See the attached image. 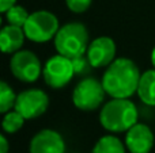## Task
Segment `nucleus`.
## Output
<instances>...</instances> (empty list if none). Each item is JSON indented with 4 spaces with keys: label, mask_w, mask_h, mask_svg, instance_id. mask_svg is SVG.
Wrapping results in <instances>:
<instances>
[{
    "label": "nucleus",
    "mask_w": 155,
    "mask_h": 153,
    "mask_svg": "<svg viewBox=\"0 0 155 153\" xmlns=\"http://www.w3.org/2000/svg\"><path fill=\"white\" fill-rule=\"evenodd\" d=\"M44 80L52 88H63L72 80L75 75V68H74L72 60L64 57L61 54L53 56L46 61L44 67Z\"/></svg>",
    "instance_id": "423d86ee"
},
{
    "label": "nucleus",
    "mask_w": 155,
    "mask_h": 153,
    "mask_svg": "<svg viewBox=\"0 0 155 153\" xmlns=\"http://www.w3.org/2000/svg\"><path fill=\"white\" fill-rule=\"evenodd\" d=\"M29 16H30V14L27 12L23 7H21V5H12V7L5 12V19H7L8 24L22 27V29H23V26L26 24Z\"/></svg>",
    "instance_id": "f3484780"
},
{
    "label": "nucleus",
    "mask_w": 155,
    "mask_h": 153,
    "mask_svg": "<svg viewBox=\"0 0 155 153\" xmlns=\"http://www.w3.org/2000/svg\"><path fill=\"white\" fill-rule=\"evenodd\" d=\"M25 30L22 27L8 24L2 29L0 33V48L3 53H16L25 42Z\"/></svg>",
    "instance_id": "f8f14e48"
},
{
    "label": "nucleus",
    "mask_w": 155,
    "mask_h": 153,
    "mask_svg": "<svg viewBox=\"0 0 155 153\" xmlns=\"http://www.w3.org/2000/svg\"><path fill=\"white\" fill-rule=\"evenodd\" d=\"M137 108L134 102L125 98H113L99 113V122L106 130L113 133L128 132L137 123Z\"/></svg>",
    "instance_id": "f03ea898"
},
{
    "label": "nucleus",
    "mask_w": 155,
    "mask_h": 153,
    "mask_svg": "<svg viewBox=\"0 0 155 153\" xmlns=\"http://www.w3.org/2000/svg\"><path fill=\"white\" fill-rule=\"evenodd\" d=\"M125 145L131 153H150L154 146V134L147 125L136 123L127 132Z\"/></svg>",
    "instance_id": "9b49d317"
},
{
    "label": "nucleus",
    "mask_w": 155,
    "mask_h": 153,
    "mask_svg": "<svg viewBox=\"0 0 155 153\" xmlns=\"http://www.w3.org/2000/svg\"><path fill=\"white\" fill-rule=\"evenodd\" d=\"M139 68L129 58H117L107 67L102 77V86L112 98H131L137 92L140 80Z\"/></svg>",
    "instance_id": "f257e3e1"
},
{
    "label": "nucleus",
    "mask_w": 155,
    "mask_h": 153,
    "mask_svg": "<svg viewBox=\"0 0 155 153\" xmlns=\"http://www.w3.org/2000/svg\"><path fill=\"white\" fill-rule=\"evenodd\" d=\"M49 106V98L41 89H26L16 96L15 107L25 119H33L42 115Z\"/></svg>",
    "instance_id": "6e6552de"
},
{
    "label": "nucleus",
    "mask_w": 155,
    "mask_h": 153,
    "mask_svg": "<svg viewBox=\"0 0 155 153\" xmlns=\"http://www.w3.org/2000/svg\"><path fill=\"white\" fill-rule=\"evenodd\" d=\"M137 95L147 106H155V69L146 70L140 76Z\"/></svg>",
    "instance_id": "ddd939ff"
},
{
    "label": "nucleus",
    "mask_w": 155,
    "mask_h": 153,
    "mask_svg": "<svg viewBox=\"0 0 155 153\" xmlns=\"http://www.w3.org/2000/svg\"><path fill=\"white\" fill-rule=\"evenodd\" d=\"M91 153H125V148L117 137L105 136L94 145Z\"/></svg>",
    "instance_id": "4468645a"
},
{
    "label": "nucleus",
    "mask_w": 155,
    "mask_h": 153,
    "mask_svg": "<svg viewBox=\"0 0 155 153\" xmlns=\"http://www.w3.org/2000/svg\"><path fill=\"white\" fill-rule=\"evenodd\" d=\"M15 2L16 0H0V11L5 14L12 5H15Z\"/></svg>",
    "instance_id": "aec40b11"
},
{
    "label": "nucleus",
    "mask_w": 155,
    "mask_h": 153,
    "mask_svg": "<svg viewBox=\"0 0 155 153\" xmlns=\"http://www.w3.org/2000/svg\"><path fill=\"white\" fill-rule=\"evenodd\" d=\"M0 153H8V141L5 136H0Z\"/></svg>",
    "instance_id": "412c9836"
},
{
    "label": "nucleus",
    "mask_w": 155,
    "mask_h": 153,
    "mask_svg": "<svg viewBox=\"0 0 155 153\" xmlns=\"http://www.w3.org/2000/svg\"><path fill=\"white\" fill-rule=\"evenodd\" d=\"M91 2L93 0H65V4L72 12L82 14L88 10V7L91 5Z\"/></svg>",
    "instance_id": "a211bd4d"
},
{
    "label": "nucleus",
    "mask_w": 155,
    "mask_h": 153,
    "mask_svg": "<svg viewBox=\"0 0 155 153\" xmlns=\"http://www.w3.org/2000/svg\"><path fill=\"white\" fill-rule=\"evenodd\" d=\"M23 30L26 38L33 42H48L56 37L59 31V20L49 11H35L30 14Z\"/></svg>",
    "instance_id": "20e7f679"
},
{
    "label": "nucleus",
    "mask_w": 155,
    "mask_h": 153,
    "mask_svg": "<svg viewBox=\"0 0 155 153\" xmlns=\"http://www.w3.org/2000/svg\"><path fill=\"white\" fill-rule=\"evenodd\" d=\"M72 64H74V68H75V72L76 73H80V72H84L87 69V64L90 65V62L86 61L84 58L82 57H76V58H72Z\"/></svg>",
    "instance_id": "6ab92c4d"
},
{
    "label": "nucleus",
    "mask_w": 155,
    "mask_h": 153,
    "mask_svg": "<svg viewBox=\"0 0 155 153\" xmlns=\"http://www.w3.org/2000/svg\"><path fill=\"white\" fill-rule=\"evenodd\" d=\"M151 62H153V65L155 68V48L153 49V52H151Z\"/></svg>",
    "instance_id": "4be33fe9"
},
{
    "label": "nucleus",
    "mask_w": 155,
    "mask_h": 153,
    "mask_svg": "<svg viewBox=\"0 0 155 153\" xmlns=\"http://www.w3.org/2000/svg\"><path fill=\"white\" fill-rule=\"evenodd\" d=\"M105 91L102 81L94 77H84L78 83L72 92V102L82 111H94L102 105L105 99Z\"/></svg>",
    "instance_id": "39448f33"
},
{
    "label": "nucleus",
    "mask_w": 155,
    "mask_h": 153,
    "mask_svg": "<svg viewBox=\"0 0 155 153\" xmlns=\"http://www.w3.org/2000/svg\"><path fill=\"white\" fill-rule=\"evenodd\" d=\"M30 153H65V142L57 132L44 129L30 141Z\"/></svg>",
    "instance_id": "9d476101"
},
{
    "label": "nucleus",
    "mask_w": 155,
    "mask_h": 153,
    "mask_svg": "<svg viewBox=\"0 0 155 153\" xmlns=\"http://www.w3.org/2000/svg\"><path fill=\"white\" fill-rule=\"evenodd\" d=\"M54 46L59 54L68 58L82 57L88 49V31L79 22H71L60 27L54 37Z\"/></svg>",
    "instance_id": "7ed1b4c3"
},
{
    "label": "nucleus",
    "mask_w": 155,
    "mask_h": 153,
    "mask_svg": "<svg viewBox=\"0 0 155 153\" xmlns=\"http://www.w3.org/2000/svg\"><path fill=\"white\" fill-rule=\"evenodd\" d=\"M25 123V117L22 115L21 113H18L16 110L14 111H8L5 113L4 118H3V122H2V126H3V130L5 133H16Z\"/></svg>",
    "instance_id": "dca6fc26"
},
{
    "label": "nucleus",
    "mask_w": 155,
    "mask_h": 153,
    "mask_svg": "<svg viewBox=\"0 0 155 153\" xmlns=\"http://www.w3.org/2000/svg\"><path fill=\"white\" fill-rule=\"evenodd\" d=\"M16 96L18 95L14 94L12 88L5 81H2L0 83V113L5 114L11 111L12 107H15Z\"/></svg>",
    "instance_id": "2eb2a0df"
},
{
    "label": "nucleus",
    "mask_w": 155,
    "mask_h": 153,
    "mask_svg": "<svg viewBox=\"0 0 155 153\" xmlns=\"http://www.w3.org/2000/svg\"><path fill=\"white\" fill-rule=\"evenodd\" d=\"M11 73L23 83H34L42 73L38 57L30 50H19L14 53L10 61Z\"/></svg>",
    "instance_id": "0eeeda50"
},
{
    "label": "nucleus",
    "mask_w": 155,
    "mask_h": 153,
    "mask_svg": "<svg viewBox=\"0 0 155 153\" xmlns=\"http://www.w3.org/2000/svg\"><path fill=\"white\" fill-rule=\"evenodd\" d=\"M114 56L116 43L109 37H99L88 45L87 61L93 68L107 67L114 61Z\"/></svg>",
    "instance_id": "1a4fd4ad"
}]
</instances>
